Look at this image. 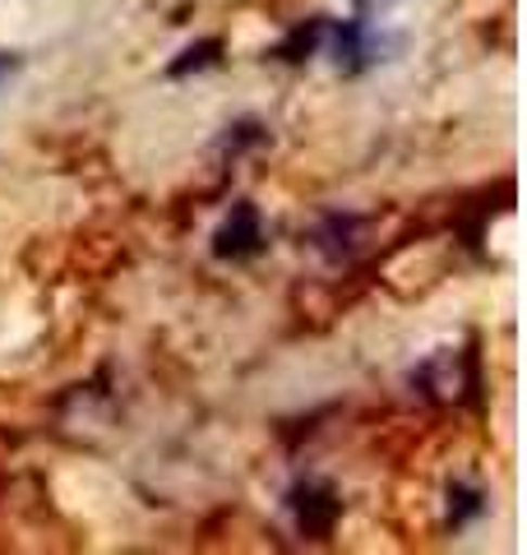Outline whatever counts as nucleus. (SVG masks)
I'll list each match as a JSON object with an SVG mask.
<instances>
[{"label": "nucleus", "mask_w": 527, "mask_h": 555, "mask_svg": "<svg viewBox=\"0 0 527 555\" xmlns=\"http://www.w3.org/2000/svg\"><path fill=\"white\" fill-rule=\"evenodd\" d=\"M324 56H333V65L343 69V75H361L365 65L380 61L384 51V38H375L365 20H343V24H324Z\"/></svg>", "instance_id": "1"}, {"label": "nucleus", "mask_w": 527, "mask_h": 555, "mask_svg": "<svg viewBox=\"0 0 527 555\" xmlns=\"http://www.w3.org/2000/svg\"><path fill=\"white\" fill-rule=\"evenodd\" d=\"M264 246H269V232H264L259 208L250 199H236L232 214H227V222L214 232V255L236 264V259H255Z\"/></svg>", "instance_id": "2"}, {"label": "nucleus", "mask_w": 527, "mask_h": 555, "mask_svg": "<svg viewBox=\"0 0 527 555\" xmlns=\"http://www.w3.org/2000/svg\"><path fill=\"white\" fill-rule=\"evenodd\" d=\"M287 505L296 514V524H301V532L310 537H324L333 528V518H338V500H333V491L324 481H301V486H292V495H287Z\"/></svg>", "instance_id": "3"}, {"label": "nucleus", "mask_w": 527, "mask_h": 555, "mask_svg": "<svg viewBox=\"0 0 527 555\" xmlns=\"http://www.w3.org/2000/svg\"><path fill=\"white\" fill-rule=\"evenodd\" d=\"M351 236H357V218L351 214H329L314 232V246H320L329 259H343L351 250Z\"/></svg>", "instance_id": "4"}, {"label": "nucleus", "mask_w": 527, "mask_h": 555, "mask_svg": "<svg viewBox=\"0 0 527 555\" xmlns=\"http://www.w3.org/2000/svg\"><path fill=\"white\" fill-rule=\"evenodd\" d=\"M324 24L329 20H310V24H301V28H292L287 33V42L273 51L278 61H306V56H314V51L324 47Z\"/></svg>", "instance_id": "5"}, {"label": "nucleus", "mask_w": 527, "mask_h": 555, "mask_svg": "<svg viewBox=\"0 0 527 555\" xmlns=\"http://www.w3.org/2000/svg\"><path fill=\"white\" fill-rule=\"evenodd\" d=\"M218 51H222L218 38H204V42H195V47H185V51H181V61H171V65H167V75H171V79H185L190 69H208V65L218 61Z\"/></svg>", "instance_id": "6"}, {"label": "nucleus", "mask_w": 527, "mask_h": 555, "mask_svg": "<svg viewBox=\"0 0 527 555\" xmlns=\"http://www.w3.org/2000/svg\"><path fill=\"white\" fill-rule=\"evenodd\" d=\"M394 5H398V0H351V10H357V14H384Z\"/></svg>", "instance_id": "7"}, {"label": "nucleus", "mask_w": 527, "mask_h": 555, "mask_svg": "<svg viewBox=\"0 0 527 555\" xmlns=\"http://www.w3.org/2000/svg\"><path fill=\"white\" fill-rule=\"evenodd\" d=\"M14 65H20V56H14V51H0V79H5Z\"/></svg>", "instance_id": "8"}]
</instances>
